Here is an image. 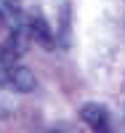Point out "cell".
Returning <instances> with one entry per match:
<instances>
[{"label":"cell","instance_id":"6da1fadb","mask_svg":"<svg viewBox=\"0 0 125 133\" xmlns=\"http://www.w3.org/2000/svg\"><path fill=\"white\" fill-rule=\"evenodd\" d=\"M80 117H83V123L93 133H112V128H109V112L101 104H85L80 109Z\"/></svg>","mask_w":125,"mask_h":133},{"label":"cell","instance_id":"7a4b0ae2","mask_svg":"<svg viewBox=\"0 0 125 133\" xmlns=\"http://www.w3.org/2000/svg\"><path fill=\"white\" fill-rule=\"evenodd\" d=\"M0 21L8 27V32H19L27 27V16L21 11L19 0H0Z\"/></svg>","mask_w":125,"mask_h":133},{"label":"cell","instance_id":"3957f363","mask_svg":"<svg viewBox=\"0 0 125 133\" xmlns=\"http://www.w3.org/2000/svg\"><path fill=\"white\" fill-rule=\"evenodd\" d=\"M19 69V53L5 43L0 45V88H11V80Z\"/></svg>","mask_w":125,"mask_h":133},{"label":"cell","instance_id":"277c9868","mask_svg":"<svg viewBox=\"0 0 125 133\" xmlns=\"http://www.w3.org/2000/svg\"><path fill=\"white\" fill-rule=\"evenodd\" d=\"M27 27H29V37L32 40H37L40 45H45V48L53 45V35H51V29H48V24H45V19L40 14L27 16Z\"/></svg>","mask_w":125,"mask_h":133},{"label":"cell","instance_id":"5b68a950","mask_svg":"<svg viewBox=\"0 0 125 133\" xmlns=\"http://www.w3.org/2000/svg\"><path fill=\"white\" fill-rule=\"evenodd\" d=\"M35 85H37V80H35V75H32V69L24 66V64H19L14 80H11V91H16V93H29V91H35Z\"/></svg>","mask_w":125,"mask_h":133},{"label":"cell","instance_id":"8992f818","mask_svg":"<svg viewBox=\"0 0 125 133\" xmlns=\"http://www.w3.org/2000/svg\"><path fill=\"white\" fill-rule=\"evenodd\" d=\"M48 133H69V130H48Z\"/></svg>","mask_w":125,"mask_h":133}]
</instances>
